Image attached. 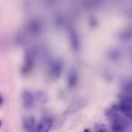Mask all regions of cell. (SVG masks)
I'll return each instance as SVG.
<instances>
[{
	"label": "cell",
	"mask_w": 132,
	"mask_h": 132,
	"mask_svg": "<svg viewBox=\"0 0 132 132\" xmlns=\"http://www.w3.org/2000/svg\"><path fill=\"white\" fill-rule=\"evenodd\" d=\"M53 119L49 117H44L40 121L37 128L36 132H49L52 125Z\"/></svg>",
	"instance_id": "6da1fadb"
},
{
	"label": "cell",
	"mask_w": 132,
	"mask_h": 132,
	"mask_svg": "<svg viewBox=\"0 0 132 132\" xmlns=\"http://www.w3.org/2000/svg\"><path fill=\"white\" fill-rule=\"evenodd\" d=\"M115 107L125 114L131 115L132 113V100L128 98H123Z\"/></svg>",
	"instance_id": "7a4b0ae2"
},
{
	"label": "cell",
	"mask_w": 132,
	"mask_h": 132,
	"mask_svg": "<svg viewBox=\"0 0 132 132\" xmlns=\"http://www.w3.org/2000/svg\"><path fill=\"white\" fill-rule=\"evenodd\" d=\"M23 128L25 132H36L35 120L32 116L25 117L22 120Z\"/></svg>",
	"instance_id": "3957f363"
},
{
	"label": "cell",
	"mask_w": 132,
	"mask_h": 132,
	"mask_svg": "<svg viewBox=\"0 0 132 132\" xmlns=\"http://www.w3.org/2000/svg\"><path fill=\"white\" fill-rule=\"evenodd\" d=\"M22 103L24 108L26 109H30L34 105V97L31 93L27 90L24 91L22 95Z\"/></svg>",
	"instance_id": "277c9868"
},
{
	"label": "cell",
	"mask_w": 132,
	"mask_h": 132,
	"mask_svg": "<svg viewBox=\"0 0 132 132\" xmlns=\"http://www.w3.org/2000/svg\"><path fill=\"white\" fill-rule=\"evenodd\" d=\"M81 104H82V102L79 100L74 101L68 108V112H74L79 110L81 107Z\"/></svg>",
	"instance_id": "5b68a950"
},
{
	"label": "cell",
	"mask_w": 132,
	"mask_h": 132,
	"mask_svg": "<svg viewBox=\"0 0 132 132\" xmlns=\"http://www.w3.org/2000/svg\"><path fill=\"white\" fill-rule=\"evenodd\" d=\"M36 98L37 101L41 104H45L47 102V97L42 92H37L36 94Z\"/></svg>",
	"instance_id": "8992f818"
},
{
	"label": "cell",
	"mask_w": 132,
	"mask_h": 132,
	"mask_svg": "<svg viewBox=\"0 0 132 132\" xmlns=\"http://www.w3.org/2000/svg\"><path fill=\"white\" fill-rule=\"evenodd\" d=\"M95 132H107L106 128L103 125H100L97 127Z\"/></svg>",
	"instance_id": "52a82bcc"
},
{
	"label": "cell",
	"mask_w": 132,
	"mask_h": 132,
	"mask_svg": "<svg viewBox=\"0 0 132 132\" xmlns=\"http://www.w3.org/2000/svg\"><path fill=\"white\" fill-rule=\"evenodd\" d=\"M4 102V99H3V97L2 96V95L0 94V106L3 104Z\"/></svg>",
	"instance_id": "ba28073f"
},
{
	"label": "cell",
	"mask_w": 132,
	"mask_h": 132,
	"mask_svg": "<svg viewBox=\"0 0 132 132\" xmlns=\"http://www.w3.org/2000/svg\"><path fill=\"white\" fill-rule=\"evenodd\" d=\"M83 132H90V130L88 128H85L84 130V131Z\"/></svg>",
	"instance_id": "9c48e42d"
},
{
	"label": "cell",
	"mask_w": 132,
	"mask_h": 132,
	"mask_svg": "<svg viewBox=\"0 0 132 132\" xmlns=\"http://www.w3.org/2000/svg\"><path fill=\"white\" fill-rule=\"evenodd\" d=\"M2 125V121L1 120H0V127H1Z\"/></svg>",
	"instance_id": "30bf717a"
}]
</instances>
